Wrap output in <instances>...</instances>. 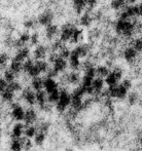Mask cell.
<instances>
[{
    "mask_svg": "<svg viewBox=\"0 0 142 151\" xmlns=\"http://www.w3.org/2000/svg\"><path fill=\"white\" fill-rule=\"evenodd\" d=\"M71 104V95L66 91H60V99L57 102L56 108L59 112H63L68 105Z\"/></svg>",
    "mask_w": 142,
    "mask_h": 151,
    "instance_id": "obj_1",
    "label": "cell"
},
{
    "mask_svg": "<svg viewBox=\"0 0 142 151\" xmlns=\"http://www.w3.org/2000/svg\"><path fill=\"white\" fill-rule=\"evenodd\" d=\"M74 28L72 25H64L61 29V32H60V39H62L63 41H68V40H71L72 38V35L74 33Z\"/></svg>",
    "mask_w": 142,
    "mask_h": 151,
    "instance_id": "obj_2",
    "label": "cell"
},
{
    "mask_svg": "<svg viewBox=\"0 0 142 151\" xmlns=\"http://www.w3.org/2000/svg\"><path fill=\"white\" fill-rule=\"evenodd\" d=\"M137 54H138V52H137L133 46H131V47H128V48L125 50L124 57H125V59L129 62V63H132V62H134L135 60H136Z\"/></svg>",
    "mask_w": 142,
    "mask_h": 151,
    "instance_id": "obj_3",
    "label": "cell"
},
{
    "mask_svg": "<svg viewBox=\"0 0 142 151\" xmlns=\"http://www.w3.org/2000/svg\"><path fill=\"white\" fill-rule=\"evenodd\" d=\"M80 57L77 55V52H75L74 50L71 52V55L69 57V65H70L71 69L73 70H77L80 66V61H79Z\"/></svg>",
    "mask_w": 142,
    "mask_h": 151,
    "instance_id": "obj_4",
    "label": "cell"
},
{
    "mask_svg": "<svg viewBox=\"0 0 142 151\" xmlns=\"http://www.w3.org/2000/svg\"><path fill=\"white\" fill-rule=\"evenodd\" d=\"M23 98L30 105H34L36 103V93L31 91L30 88H27L23 91Z\"/></svg>",
    "mask_w": 142,
    "mask_h": 151,
    "instance_id": "obj_5",
    "label": "cell"
},
{
    "mask_svg": "<svg viewBox=\"0 0 142 151\" xmlns=\"http://www.w3.org/2000/svg\"><path fill=\"white\" fill-rule=\"evenodd\" d=\"M25 113H26V112L24 111V109H23V108L21 107L20 105H17L16 107L12 108V117H14L16 120H18V121L24 120Z\"/></svg>",
    "mask_w": 142,
    "mask_h": 151,
    "instance_id": "obj_6",
    "label": "cell"
},
{
    "mask_svg": "<svg viewBox=\"0 0 142 151\" xmlns=\"http://www.w3.org/2000/svg\"><path fill=\"white\" fill-rule=\"evenodd\" d=\"M82 98L79 97V96L76 95H71V106L74 110L76 111H79L82 107H84V103H82Z\"/></svg>",
    "mask_w": 142,
    "mask_h": 151,
    "instance_id": "obj_7",
    "label": "cell"
},
{
    "mask_svg": "<svg viewBox=\"0 0 142 151\" xmlns=\"http://www.w3.org/2000/svg\"><path fill=\"white\" fill-rule=\"evenodd\" d=\"M43 88L45 90L46 93H52L53 91L57 90L58 88V83H57L56 81H55L53 78L50 77H48L45 80H44V86Z\"/></svg>",
    "mask_w": 142,
    "mask_h": 151,
    "instance_id": "obj_8",
    "label": "cell"
},
{
    "mask_svg": "<svg viewBox=\"0 0 142 151\" xmlns=\"http://www.w3.org/2000/svg\"><path fill=\"white\" fill-rule=\"evenodd\" d=\"M52 21H53V16L50 14V12H43V14H40L39 18H38L39 24L42 25V26H45V27L52 24Z\"/></svg>",
    "mask_w": 142,
    "mask_h": 151,
    "instance_id": "obj_9",
    "label": "cell"
},
{
    "mask_svg": "<svg viewBox=\"0 0 142 151\" xmlns=\"http://www.w3.org/2000/svg\"><path fill=\"white\" fill-rule=\"evenodd\" d=\"M24 125L22 123H17L14 125L12 127V136L14 139H20L22 137L23 133H24Z\"/></svg>",
    "mask_w": 142,
    "mask_h": 151,
    "instance_id": "obj_10",
    "label": "cell"
},
{
    "mask_svg": "<svg viewBox=\"0 0 142 151\" xmlns=\"http://www.w3.org/2000/svg\"><path fill=\"white\" fill-rule=\"evenodd\" d=\"M92 86L95 91V95H96V93H100L103 90V86H104V80H103L101 77L94 78Z\"/></svg>",
    "mask_w": 142,
    "mask_h": 151,
    "instance_id": "obj_11",
    "label": "cell"
},
{
    "mask_svg": "<svg viewBox=\"0 0 142 151\" xmlns=\"http://www.w3.org/2000/svg\"><path fill=\"white\" fill-rule=\"evenodd\" d=\"M36 102L39 104V106L43 107L46 105V102H48V97H46L45 91H36Z\"/></svg>",
    "mask_w": 142,
    "mask_h": 151,
    "instance_id": "obj_12",
    "label": "cell"
},
{
    "mask_svg": "<svg viewBox=\"0 0 142 151\" xmlns=\"http://www.w3.org/2000/svg\"><path fill=\"white\" fill-rule=\"evenodd\" d=\"M28 57H29V50L27 47H23L22 46V47L18 50V52H17L14 59L18 60V61L24 62L26 59H28Z\"/></svg>",
    "mask_w": 142,
    "mask_h": 151,
    "instance_id": "obj_13",
    "label": "cell"
},
{
    "mask_svg": "<svg viewBox=\"0 0 142 151\" xmlns=\"http://www.w3.org/2000/svg\"><path fill=\"white\" fill-rule=\"evenodd\" d=\"M58 33H59V29L56 25L50 24L48 26H46V37L48 39H54Z\"/></svg>",
    "mask_w": 142,
    "mask_h": 151,
    "instance_id": "obj_14",
    "label": "cell"
},
{
    "mask_svg": "<svg viewBox=\"0 0 142 151\" xmlns=\"http://www.w3.org/2000/svg\"><path fill=\"white\" fill-rule=\"evenodd\" d=\"M67 67V62L66 59H63L61 57H59L58 60L54 63V68L57 70L58 72H63Z\"/></svg>",
    "mask_w": 142,
    "mask_h": 151,
    "instance_id": "obj_15",
    "label": "cell"
},
{
    "mask_svg": "<svg viewBox=\"0 0 142 151\" xmlns=\"http://www.w3.org/2000/svg\"><path fill=\"white\" fill-rule=\"evenodd\" d=\"M26 124H31L36 120V113L33 109H28L25 113V118H24Z\"/></svg>",
    "mask_w": 142,
    "mask_h": 151,
    "instance_id": "obj_16",
    "label": "cell"
},
{
    "mask_svg": "<svg viewBox=\"0 0 142 151\" xmlns=\"http://www.w3.org/2000/svg\"><path fill=\"white\" fill-rule=\"evenodd\" d=\"M46 56V48L43 45H39L34 50V58L36 60H42Z\"/></svg>",
    "mask_w": 142,
    "mask_h": 151,
    "instance_id": "obj_17",
    "label": "cell"
},
{
    "mask_svg": "<svg viewBox=\"0 0 142 151\" xmlns=\"http://www.w3.org/2000/svg\"><path fill=\"white\" fill-rule=\"evenodd\" d=\"M9 69L12 70V71H14V73H20V72L23 70V62L14 59L12 63H10V68H9Z\"/></svg>",
    "mask_w": 142,
    "mask_h": 151,
    "instance_id": "obj_18",
    "label": "cell"
},
{
    "mask_svg": "<svg viewBox=\"0 0 142 151\" xmlns=\"http://www.w3.org/2000/svg\"><path fill=\"white\" fill-rule=\"evenodd\" d=\"M118 78L114 75L113 72H110L109 74L105 77V82L107 83L108 86H117V81H118Z\"/></svg>",
    "mask_w": 142,
    "mask_h": 151,
    "instance_id": "obj_19",
    "label": "cell"
},
{
    "mask_svg": "<svg viewBox=\"0 0 142 151\" xmlns=\"http://www.w3.org/2000/svg\"><path fill=\"white\" fill-rule=\"evenodd\" d=\"M44 86V80H42L40 77H34L32 80V88H34L36 91H41L42 88Z\"/></svg>",
    "mask_w": 142,
    "mask_h": 151,
    "instance_id": "obj_20",
    "label": "cell"
},
{
    "mask_svg": "<svg viewBox=\"0 0 142 151\" xmlns=\"http://www.w3.org/2000/svg\"><path fill=\"white\" fill-rule=\"evenodd\" d=\"M60 99V91H58V88L55 91H53L52 93H48V100L50 103H53V104H57V102L59 101Z\"/></svg>",
    "mask_w": 142,
    "mask_h": 151,
    "instance_id": "obj_21",
    "label": "cell"
},
{
    "mask_svg": "<svg viewBox=\"0 0 142 151\" xmlns=\"http://www.w3.org/2000/svg\"><path fill=\"white\" fill-rule=\"evenodd\" d=\"M81 40H82V30L81 29L75 28L73 35H72L71 41L73 42V43H78V42L81 41Z\"/></svg>",
    "mask_w": 142,
    "mask_h": 151,
    "instance_id": "obj_22",
    "label": "cell"
},
{
    "mask_svg": "<svg viewBox=\"0 0 142 151\" xmlns=\"http://www.w3.org/2000/svg\"><path fill=\"white\" fill-rule=\"evenodd\" d=\"M66 80L68 83L75 84L79 81V75H78L76 72H71V73H69L68 75L66 76Z\"/></svg>",
    "mask_w": 142,
    "mask_h": 151,
    "instance_id": "obj_23",
    "label": "cell"
},
{
    "mask_svg": "<svg viewBox=\"0 0 142 151\" xmlns=\"http://www.w3.org/2000/svg\"><path fill=\"white\" fill-rule=\"evenodd\" d=\"M86 2H88V0H73L74 8H75L76 12H81V10L86 5Z\"/></svg>",
    "mask_w": 142,
    "mask_h": 151,
    "instance_id": "obj_24",
    "label": "cell"
},
{
    "mask_svg": "<svg viewBox=\"0 0 142 151\" xmlns=\"http://www.w3.org/2000/svg\"><path fill=\"white\" fill-rule=\"evenodd\" d=\"M96 71H97V75H98V77H101V78L106 77L108 74L110 73L106 66H99V67L96 68Z\"/></svg>",
    "mask_w": 142,
    "mask_h": 151,
    "instance_id": "obj_25",
    "label": "cell"
},
{
    "mask_svg": "<svg viewBox=\"0 0 142 151\" xmlns=\"http://www.w3.org/2000/svg\"><path fill=\"white\" fill-rule=\"evenodd\" d=\"M74 52H77V55L80 57V58H82V57H86V55H88L89 52V47L86 45H78L76 48H74Z\"/></svg>",
    "mask_w": 142,
    "mask_h": 151,
    "instance_id": "obj_26",
    "label": "cell"
},
{
    "mask_svg": "<svg viewBox=\"0 0 142 151\" xmlns=\"http://www.w3.org/2000/svg\"><path fill=\"white\" fill-rule=\"evenodd\" d=\"M36 67L39 69V71L41 73H46L48 70V63L43 60H37V62L35 63Z\"/></svg>",
    "mask_w": 142,
    "mask_h": 151,
    "instance_id": "obj_27",
    "label": "cell"
},
{
    "mask_svg": "<svg viewBox=\"0 0 142 151\" xmlns=\"http://www.w3.org/2000/svg\"><path fill=\"white\" fill-rule=\"evenodd\" d=\"M23 145L21 143L20 139H14L10 143V150L12 151H22Z\"/></svg>",
    "mask_w": 142,
    "mask_h": 151,
    "instance_id": "obj_28",
    "label": "cell"
},
{
    "mask_svg": "<svg viewBox=\"0 0 142 151\" xmlns=\"http://www.w3.org/2000/svg\"><path fill=\"white\" fill-rule=\"evenodd\" d=\"M80 25L81 26H84V27H88L90 26L91 24H92V18H91L90 14H84V16L80 18Z\"/></svg>",
    "mask_w": 142,
    "mask_h": 151,
    "instance_id": "obj_29",
    "label": "cell"
},
{
    "mask_svg": "<svg viewBox=\"0 0 142 151\" xmlns=\"http://www.w3.org/2000/svg\"><path fill=\"white\" fill-rule=\"evenodd\" d=\"M127 93H128V90L123 84L117 86V97L116 98H118V99H125L127 97Z\"/></svg>",
    "mask_w": 142,
    "mask_h": 151,
    "instance_id": "obj_30",
    "label": "cell"
},
{
    "mask_svg": "<svg viewBox=\"0 0 142 151\" xmlns=\"http://www.w3.org/2000/svg\"><path fill=\"white\" fill-rule=\"evenodd\" d=\"M2 99L5 102H12V99H14V91L9 90H5L4 91H2Z\"/></svg>",
    "mask_w": 142,
    "mask_h": 151,
    "instance_id": "obj_31",
    "label": "cell"
},
{
    "mask_svg": "<svg viewBox=\"0 0 142 151\" xmlns=\"http://www.w3.org/2000/svg\"><path fill=\"white\" fill-rule=\"evenodd\" d=\"M93 80H94V78H93V77H91V76H88V75H84V78H82L81 86H84V88H90V86H93Z\"/></svg>",
    "mask_w": 142,
    "mask_h": 151,
    "instance_id": "obj_32",
    "label": "cell"
},
{
    "mask_svg": "<svg viewBox=\"0 0 142 151\" xmlns=\"http://www.w3.org/2000/svg\"><path fill=\"white\" fill-rule=\"evenodd\" d=\"M14 77H16V73L12 70H6L4 72V79L6 80L7 82H12V81H14Z\"/></svg>",
    "mask_w": 142,
    "mask_h": 151,
    "instance_id": "obj_33",
    "label": "cell"
},
{
    "mask_svg": "<svg viewBox=\"0 0 142 151\" xmlns=\"http://www.w3.org/2000/svg\"><path fill=\"white\" fill-rule=\"evenodd\" d=\"M24 134H25V136H26V137H28V138L34 137V136L36 135V129H35V127H32V125H28V127H27L26 129H25Z\"/></svg>",
    "mask_w": 142,
    "mask_h": 151,
    "instance_id": "obj_34",
    "label": "cell"
},
{
    "mask_svg": "<svg viewBox=\"0 0 142 151\" xmlns=\"http://www.w3.org/2000/svg\"><path fill=\"white\" fill-rule=\"evenodd\" d=\"M34 65L35 64L33 63V61H31V60L25 61L24 63H23V70H24V72H26V73L28 74V72L34 67Z\"/></svg>",
    "mask_w": 142,
    "mask_h": 151,
    "instance_id": "obj_35",
    "label": "cell"
},
{
    "mask_svg": "<svg viewBox=\"0 0 142 151\" xmlns=\"http://www.w3.org/2000/svg\"><path fill=\"white\" fill-rule=\"evenodd\" d=\"M45 140V135H44L43 132H40V133H37L35 135V143L37 145H42Z\"/></svg>",
    "mask_w": 142,
    "mask_h": 151,
    "instance_id": "obj_36",
    "label": "cell"
},
{
    "mask_svg": "<svg viewBox=\"0 0 142 151\" xmlns=\"http://www.w3.org/2000/svg\"><path fill=\"white\" fill-rule=\"evenodd\" d=\"M124 3H125V1H123V0H112L111 1L112 9H115V10L120 9V8H123V6H124Z\"/></svg>",
    "mask_w": 142,
    "mask_h": 151,
    "instance_id": "obj_37",
    "label": "cell"
},
{
    "mask_svg": "<svg viewBox=\"0 0 142 151\" xmlns=\"http://www.w3.org/2000/svg\"><path fill=\"white\" fill-rule=\"evenodd\" d=\"M70 55H71V52L67 47H65V46L59 50V56H60L61 58H63V59H69Z\"/></svg>",
    "mask_w": 142,
    "mask_h": 151,
    "instance_id": "obj_38",
    "label": "cell"
},
{
    "mask_svg": "<svg viewBox=\"0 0 142 151\" xmlns=\"http://www.w3.org/2000/svg\"><path fill=\"white\" fill-rule=\"evenodd\" d=\"M7 90L14 91H14H18L21 90V84L19 83V82H17V81H12V82H9V83H8Z\"/></svg>",
    "mask_w": 142,
    "mask_h": 151,
    "instance_id": "obj_39",
    "label": "cell"
},
{
    "mask_svg": "<svg viewBox=\"0 0 142 151\" xmlns=\"http://www.w3.org/2000/svg\"><path fill=\"white\" fill-rule=\"evenodd\" d=\"M132 46L137 50V52H142V39H135L132 43Z\"/></svg>",
    "mask_w": 142,
    "mask_h": 151,
    "instance_id": "obj_40",
    "label": "cell"
},
{
    "mask_svg": "<svg viewBox=\"0 0 142 151\" xmlns=\"http://www.w3.org/2000/svg\"><path fill=\"white\" fill-rule=\"evenodd\" d=\"M40 73H41V72L39 71V69H38V68L36 67V65H34V67H33L32 69H31L30 71L28 72V75L34 78V77H37V76L39 75Z\"/></svg>",
    "mask_w": 142,
    "mask_h": 151,
    "instance_id": "obj_41",
    "label": "cell"
},
{
    "mask_svg": "<svg viewBox=\"0 0 142 151\" xmlns=\"http://www.w3.org/2000/svg\"><path fill=\"white\" fill-rule=\"evenodd\" d=\"M8 83H9V82L6 81L4 78H1V80H0V88H1V93L2 91H4L5 90H7Z\"/></svg>",
    "mask_w": 142,
    "mask_h": 151,
    "instance_id": "obj_42",
    "label": "cell"
},
{
    "mask_svg": "<svg viewBox=\"0 0 142 151\" xmlns=\"http://www.w3.org/2000/svg\"><path fill=\"white\" fill-rule=\"evenodd\" d=\"M128 99H129V103L131 105H133V104H135L137 102V95L136 93H131V95H129Z\"/></svg>",
    "mask_w": 142,
    "mask_h": 151,
    "instance_id": "obj_43",
    "label": "cell"
},
{
    "mask_svg": "<svg viewBox=\"0 0 142 151\" xmlns=\"http://www.w3.org/2000/svg\"><path fill=\"white\" fill-rule=\"evenodd\" d=\"M38 40H39V37H38V34L37 33H34L31 35V39H30V42L31 44H37L38 43Z\"/></svg>",
    "mask_w": 142,
    "mask_h": 151,
    "instance_id": "obj_44",
    "label": "cell"
},
{
    "mask_svg": "<svg viewBox=\"0 0 142 151\" xmlns=\"http://www.w3.org/2000/svg\"><path fill=\"white\" fill-rule=\"evenodd\" d=\"M8 57L6 54H2L1 55V60H0V62H1V67L3 68L4 65H6V63H7V60H8Z\"/></svg>",
    "mask_w": 142,
    "mask_h": 151,
    "instance_id": "obj_45",
    "label": "cell"
},
{
    "mask_svg": "<svg viewBox=\"0 0 142 151\" xmlns=\"http://www.w3.org/2000/svg\"><path fill=\"white\" fill-rule=\"evenodd\" d=\"M24 26L26 27L27 29H32L33 26H34V22L32 20H28L24 23Z\"/></svg>",
    "mask_w": 142,
    "mask_h": 151,
    "instance_id": "obj_46",
    "label": "cell"
},
{
    "mask_svg": "<svg viewBox=\"0 0 142 151\" xmlns=\"http://www.w3.org/2000/svg\"><path fill=\"white\" fill-rule=\"evenodd\" d=\"M114 73V75L116 76V77L118 78V79H120L122 78V75H123V72H122V70L120 69H118V68H115V69L112 71Z\"/></svg>",
    "mask_w": 142,
    "mask_h": 151,
    "instance_id": "obj_47",
    "label": "cell"
},
{
    "mask_svg": "<svg viewBox=\"0 0 142 151\" xmlns=\"http://www.w3.org/2000/svg\"><path fill=\"white\" fill-rule=\"evenodd\" d=\"M123 86H125V88H127V90H130L131 88V86H132V83H131V81L129 79H125L124 81H123Z\"/></svg>",
    "mask_w": 142,
    "mask_h": 151,
    "instance_id": "obj_48",
    "label": "cell"
},
{
    "mask_svg": "<svg viewBox=\"0 0 142 151\" xmlns=\"http://www.w3.org/2000/svg\"><path fill=\"white\" fill-rule=\"evenodd\" d=\"M96 4H97V0H88V2H86V6H89L90 8L95 7Z\"/></svg>",
    "mask_w": 142,
    "mask_h": 151,
    "instance_id": "obj_49",
    "label": "cell"
},
{
    "mask_svg": "<svg viewBox=\"0 0 142 151\" xmlns=\"http://www.w3.org/2000/svg\"><path fill=\"white\" fill-rule=\"evenodd\" d=\"M139 14L142 16V1H141V3L139 4Z\"/></svg>",
    "mask_w": 142,
    "mask_h": 151,
    "instance_id": "obj_50",
    "label": "cell"
},
{
    "mask_svg": "<svg viewBox=\"0 0 142 151\" xmlns=\"http://www.w3.org/2000/svg\"><path fill=\"white\" fill-rule=\"evenodd\" d=\"M127 1H128L129 3H135V2H136L137 0H127Z\"/></svg>",
    "mask_w": 142,
    "mask_h": 151,
    "instance_id": "obj_51",
    "label": "cell"
},
{
    "mask_svg": "<svg viewBox=\"0 0 142 151\" xmlns=\"http://www.w3.org/2000/svg\"><path fill=\"white\" fill-rule=\"evenodd\" d=\"M66 151H73V150H71V149H67Z\"/></svg>",
    "mask_w": 142,
    "mask_h": 151,
    "instance_id": "obj_52",
    "label": "cell"
},
{
    "mask_svg": "<svg viewBox=\"0 0 142 151\" xmlns=\"http://www.w3.org/2000/svg\"><path fill=\"white\" fill-rule=\"evenodd\" d=\"M140 143H141V145H142V139H141V142H140Z\"/></svg>",
    "mask_w": 142,
    "mask_h": 151,
    "instance_id": "obj_53",
    "label": "cell"
},
{
    "mask_svg": "<svg viewBox=\"0 0 142 151\" xmlns=\"http://www.w3.org/2000/svg\"><path fill=\"white\" fill-rule=\"evenodd\" d=\"M123 1H126V0H123Z\"/></svg>",
    "mask_w": 142,
    "mask_h": 151,
    "instance_id": "obj_54",
    "label": "cell"
}]
</instances>
